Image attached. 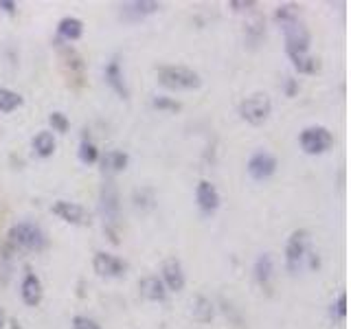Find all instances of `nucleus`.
Listing matches in <instances>:
<instances>
[{
  "mask_svg": "<svg viewBox=\"0 0 351 329\" xmlns=\"http://www.w3.org/2000/svg\"><path fill=\"white\" fill-rule=\"evenodd\" d=\"M99 211L104 217V228L110 241L117 246L121 244L119 239V228H121V197L119 189L112 180H106L101 184V193H99Z\"/></svg>",
  "mask_w": 351,
  "mask_h": 329,
  "instance_id": "1",
  "label": "nucleus"
},
{
  "mask_svg": "<svg viewBox=\"0 0 351 329\" xmlns=\"http://www.w3.org/2000/svg\"><path fill=\"white\" fill-rule=\"evenodd\" d=\"M7 244L14 250H31V252H40L47 248L49 239L47 233L33 222H20L14 224L7 233Z\"/></svg>",
  "mask_w": 351,
  "mask_h": 329,
  "instance_id": "2",
  "label": "nucleus"
},
{
  "mask_svg": "<svg viewBox=\"0 0 351 329\" xmlns=\"http://www.w3.org/2000/svg\"><path fill=\"white\" fill-rule=\"evenodd\" d=\"M158 82L169 90H195V88L202 86V77L189 66L169 64L158 69Z\"/></svg>",
  "mask_w": 351,
  "mask_h": 329,
  "instance_id": "3",
  "label": "nucleus"
},
{
  "mask_svg": "<svg viewBox=\"0 0 351 329\" xmlns=\"http://www.w3.org/2000/svg\"><path fill=\"white\" fill-rule=\"evenodd\" d=\"M272 114V101L266 93H255L239 103V117L250 125H263Z\"/></svg>",
  "mask_w": 351,
  "mask_h": 329,
  "instance_id": "4",
  "label": "nucleus"
},
{
  "mask_svg": "<svg viewBox=\"0 0 351 329\" xmlns=\"http://www.w3.org/2000/svg\"><path fill=\"white\" fill-rule=\"evenodd\" d=\"M299 145L310 156H321L334 147V134L325 125H310L299 134Z\"/></svg>",
  "mask_w": 351,
  "mask_h": 329,
  "instance_id": "5",
  "label": "nucleus"
},
{
  "mask_svg": "<svg viewBox=\"0 0 351 329\" xmlns=\"http://www.w3.org/2000/svg\"><path fill=\"white\" fill-rule=\"evenodd\" d=\"M281 29L285 38V53H288L290 60L310 53V31L303 25V20L290 22V25H285Z\"/></svg>",
  "mask_w": 351,
  "mask_h": 329,
  "instance_id": "6",
  "label": "nucleus"
},
{
  "mask_svg": "<svg viewBox=\"0 0 351 329\" xmlns=\"http://www.w3.org/2000/svg\"><path fill=\"white\" fill-rule=\"evenodd\" d=\"M307 244H310V233L305 228H296L285 241V268L288 272L296 274L303 266V259L307 257Z\"/></svg>",
  "mask_w": 351,
  "mask_h": 329,
  "instance_id": "7",
  "label": "nucleus"
},
{
  "mask_svg": "<svg viewBox=\"0 0 351 329\" xmlns=\"http://www.w3.org/2000/svg\"><path fill=\"white\" fill-rule=\"evenodd\" d=\"M246 171H248L250 178L257 180V182L268 180V178H272V175H274V171H277V158H274L270 151L259 149V151H255L248 158Z\"/></svg>",
  "mask_w": 351,
  "mask_h": 329,
  "instance_id": "8",
  "label": "nucleus"
},
{
  "mask_svg": "<svg viewBox=\"0 0 351 329\" xmlns=\"http://www.w3.org/2000/svg\"><path fill=\"white\" fill-rule=\"evenodd\" d=\"M93 268H95V272L99 274V277L121 279V277H125L128 263L123 259H119L117 255H110V252H95Z\"/></svg>",
  "mask_w": 351,
  "mask_h": 329,
  "instance_id": "9",
  "label": "nucleus"
},
{
  "mask_svg": "<svg viewBox=\"0 0 351 329\" xmlns=\"http://www.w3.org/2000/svg\"><path fill=\"white\" fill-rule=\"evenodd\" d=\"M53 215H58L60 219H64L66 224H73V226H84L90 222V217H88V211L77 202H69V200H58L53 202L51 206Z\"/></svg>",
  "mask_w": 351,
  "mask_h": 329,
  "instance_id": "10",
  "label": "nucleus"
},
{
  "mask_svg": "<svg viewBox=\"0 0 351 329\" xmlns=\"http://www.w3.org/2000/svg\"><path fill=\"white\" fill-rule=\"evenodd\" d=\"M160 281L165 283V288L167 292H182L184 290V270H182V263L176 259V257H169L162 261V268H160Z\"/></svg>",
  "mask_w": 351,
  "mask_h": 329,
  "instance_id": "11",
  "label": "nucleus"
},
{
  "mask_svg": "<svg viewBox=\"0 0 351 329\" xmlns=\"http://www.w3.org/2000/svg\"><path fill=\"white\" fill-rule=\"evenodd\" d=\"M195 202H197V206H200V211L204 215H211L219 208V202H222V200H219V191L215 189L213 182L200 180L195 186Z\"/></svg>",
  "mask_w": 351,
  "mask_h": 329,
  "instance_id": "12",
  "label": "nucleus"
},
{
  "mask_svg": "<svg viewBox=\"0 0 351 329\" xmlns=\"http://www.w3.org/2000/svg\"><path fill=\"white\" fill-rule=\"evenodd\" d=\"M20 296L25 305L29 307H38L44 299V288H42V281L36 272H27L25 279L20 283Z\"/></svg>",
  "mask_w": 351,
  "mask_h": 329,
  "instance_id": "13",
  "label": "nucleus"
},
{
  "mask_svg": "<svg viewBox=\"0 0 351 329\" xmlns=\"http://www.w3.org/2000/svg\"><path fill=\"white\" fill-rule=\"evenodd\" d=\"M106 82L112 90L121 97V99H130V88L125 84V75L123 69H121V60L112 58L106 66Z\"/></svg>",
  "mask_w": 351,
  "mask_h": 329,
  "instance_id": "14",
  "label": "nucleus"
},
{
  "mask_svg": "<svg viewBox=\"0 0 351 329\" xmlns=\"http://www.w3.org/2000/svg\"><path fill=\"white\" fill-rule=\"evenodd\" d=\"M99 160H101V171L106 175H117L121 171H125L130 164V156L121 149H110L104 156H99Z\"/></svg>",
  "mask_w": 351,
  "mask_h": 329,
  "instance_id": "15",
  "label": "nucleus"
},
{
  "mask_svg": "<svg viewBox=\"0 0 351 329\" xmlns=\"http://www.w3.org/2000/svg\"><path fill=\"white\" fill-rule=\"evenodd\" d=\"M138 290H141V296L147 301H165L167 299V288H165V283L160 281V277H156V274H152V277H145L141 279L138 283Z\"/></svg>",
  "mask_w": 351,
  "mask_h": 329,
  "instance_id": "16",
  "label": "nucleus"
},
{
  "mask_svg": "<svg viewBox=\"0 0 351 329\" xmlns=\"http://www.w3.org/2000/svg\"><path fill=\"white\" fill-rule=\"evenodd\" d=\"M272 274H274V259L270 252H263L255 261V279L266 292H270L272 288Z\"/></svg>",
  "mask_w": 351,
  "mask_h": 329,
  "instance_id": "17",
  "label": "nucleus"
},
{
  "mask_svg": "<svg viewBox=\"0 0 351 329\" xmlns=\"http://www.w3.org/2000/svg\"><path fill=\"white\" fill-rule=\"evenodd\" d=\"M58 36L66 42H75L84 36V22L75 16H66L58 22Z\"/></svg>",
  "mask_w": 351,
  "mask_h": 329,
  "instance_id": "18",
  "label": "nucleus"
},
{
  "mask_svg": "<svg viewBox=\"0 0 351 329\" xmlns=\"http://www.w3.org/2000/svg\"><path fill=\"white\" fill-rule=\"evenodd\" d=\"M121 9H123V14L136 20V18H145V16L156 14L160 9V3H156V0H132V3L121 5Z\"/></svg>",
  "mask_w": 351,
  "mask_h": 329,
  "instance_id": "19",
  "label": "nucleus"
},
{
  "mask_svg": "<svg viewBox=\"0 0 351 329\" xmlns=\"http://www.w3.org/2000/svg\"><path fill=\"white\" fill-rule=\"evenodd\" d=\"M31 145H33V149H36V154H38L40 158H49V156H53V154H55V147H58V143H55L53 132L42 130V132H38L36 136H33Z\"/></svg>",
  "mask_w": 351,
  "mask_h": 329,
  "instance_id": "20",
  "label": "nucleus"
},
{
  "mask_svg": "<svg viewBox=\"0 0 351 329\" xmlns=\"http://www.w3.org/2000/svg\"><path fill=\"white\" fill-rule=\"evenodd\" d=\"M301 20V7L294 5V3H283L274 9V22H277L279 27H285L290 25V22H296Z\"/></svg>",
  "mask_w": 351,
  "mask_h": 329,
  "instance_id": "21",
  "label": "nucleus"
},
{
  "mask_svg": "<svg viewBox=\"0 0 351 329\" xmlns=\"http://www.w3.org/2000/svg\"><path fill=\"white\" fill-rule=\"evenodd\" d=\"M191 314L197 323H211L213 321V303L206 299V296H195L191 303Z\"/></svg>",
  "mask_w": 351,
  "mask_h": 329,
  "instance_id": "22",
  "label": "nucleus"
},
{
  "mask_svg": "<svg viewBox=\"0 0 351 329\" xmlns=\"http://www.w3.org/2000/svg\"><path fill=\"white\" fill-rule=\"evenodd\" d=\"M22 103H25V99H22L20 93L11 90V88H0V112L3 114H11Z\"/></svg>",
  "mask_w": 351,
  "mask_h": 329,
  "instance_id": "23",
  "label": "nucleus"
},
{
  "mask_svg": "<svg viewBox=\"0 0 351 329\" xmlns=\"http://www.w3.org/2000/svg\"><path fill=\"white\" fill-rule=\"evenodd\" d=\"M77 156H80V160L84 164H95L99 160V149H97V145H95L93 141L84 138L80 143V149H77Z\"/></svg>",
  "mask_w": 351,
  "mask_h": 329,
  "instance_id": "24",
  "label": "nucleus"
},
{
  "mask_svg": "<svg viewBox=\"0 0 351 329\" xmlns=\"http://www.w3.org/2000/svg\"><path fill=\"white\" fill-rule=\"evenodd\" d=\"M152 106L156 110H162V112H180L182 110V103L176 101V99H171V97H154Z\"/></svg>",
  "mask_w": 351,
  "mask_h": 329,
  "instance_id": "25",
  "label": "nucleus"
},
{
  "mask_svg": "<svg viewBox=\"0 0 351 329\" xmlns=\"http://www.w3.org/2000/svg\"><path fill=\"white\" fill-rule=\"evenodd\" d=\"M263 33H266V22H263L261 16H257V18L252 20L250 25L246 27V36H248V40H250L252 44H257V42L261 40Z\"/></svg>",
  "mask_w": 351,
  "mask_h": 329,
  "instance_id": "26",
  "label": "nucleus"
},
{
  "mask_svg": "<svg viewBox=\"0 0 351 329\" xmlns=\"http://www.w3.org/2000/svg\"><path fill=\"white\" fill-rule=\"evenodd\" d=\"M49 123H51L53 132H60V134H66L69 127H71V121L64 112H51L49 114Z\"/></svg>",
  "mask_w": 351,
  "mask_h": 329,
  "instance_id": "27",
  "label": "nucleus"
},
{
  "mask_svg": "<svg viewBox=\"0 0 351 329\" xmlns=\"http://www.w3.org/2000/svg\"><path fill=\"white\" fill-rule=\"evenodd\" d=\"M73 329H101V325H99L97 321H93V318L77 314L73 318Z\"/></svg>",
  "mask_w": 351,
  "mask_h": 329,
  "instance_id": "28",
  "label": "nucleus"
},
{
  "mask_svg": "<svg viewBox=\"0 0 351 329\" xmlns=\"http://www.w3.org/2000/svg\"><path fill=\"white\" fill-rule=\"evenodd\" d=\"M228 7L233 11H250V9L257 7V3H255V0H230Z\"/></svg>",
  "mask_w": 351,
  "mask_h": 329,
  "instance_id": "29",
  "label": "nucleus"
},
{
  "mask_svg": "<svg viewBox=\"0 0 351 329\" xmlns=\"http://www.w3.org/2000/svg\"><path fill=\"white\" fill-rule=\"evenodd\" d=\"M336 314H338L340 318H345V316H347V294H345V292H340L338 301H336Z\"/></svg>",
  "mask_w": 351,
  "mask_h": 329,
  "instance_id": "30",
  "label": "nucleus"
},
{
  "mask_svg": "<svg viewBox=\"0 0 351 329\" xmlns=\"http://www.w3.org/2000/svg\"><path fill=\"white\" fill-rule=\"evenodd\" d=\"M0 11H5L9 16H16L18 14V5L14 0H0Z\"/></svg>",
  "mask_w": 351,
  "mask_h": 329,
  "instance_id": "31",
  "label": "nucleus"
},
{
  "mask_svg": "<svg viewBox=\"0 0 351 329\" xmlns=\"http://www.w3.org/2000/svg\"><path fill=\"white\" fill-rule=\"evenodd\" d=\"M296 93H299V84H296L294 77H288V80H285V95L294 97Z\"/></svg>",
  "mask_w": 351,
  "mask_h": 329,
  "instance_id": "32",
  "label": "nucleus"
},
{
  "mask_svg": "<svg viewBox=\"0 0 351 329\" xmlns=\"http://www.w3.org/2000/svg\"><path fill=\"white\" fill-rule=\"evenodd\" d=\"M9 329H25V327L18 323V318H9Z\"/></svg>",
  "mask_w": 351,
  "mask_h": 329,
  "instance_id": "33",
  "label": "nucleus"
},
{
  "mask_svg": "<svg viewBox=\"0 0 351 329\" xmlns=\"http://www.w3.org/2000/svg\"><path fill=\"white\" fill-rule=\"evenodd\" d=\"M5 323H7V314H5V310L0 307V329L5 327Z\"/></svg>",
  "mask_w": 351,
  "mask_h": 329,
  "instance_id": "34",
  "label": "nucleus"
}]
</instances>
